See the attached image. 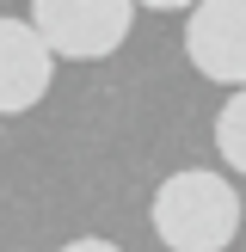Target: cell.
<instances>
[{
	"label": "cell",
	"instance_id": "1",
	"mask_svg": "<svg viewBox=\"0 0 246 252\" xmlns=\"http://www.w3.org/2000/svg\"><path fill=\"white\" fill-rule=\"evenodd\" d=\"M154 234L172 252H228L240 234V191L221 172H172L154 191Z\"/></svg>",
	"mask_w": 246,
	"mask_h": 252
},
{
	"label": "cell",
	"instance_id": "2",
	"mask_svg": "<svg viewBox=\"0 0 246 252\" xmlns=\"http://www.w3.org/2000/svg\"><path fill=\"white\" fill-rule=\"evenodd\" d=\"M135 0H31V25L56 56L68 62H105L129 37Z\"/></svg>",
	"mask_w": 246,
	"mask_h": 252
},
{
	"label": "cell",
	"instance_id": "3",
	"mask_svg": "<svg viewBox=\"0 0 246 252\" xmlns=\"http://www.w3.org/2000/svg\"><path fill=\"white\" fill-rule=\"evenodd\" d=\"M184 56L203 80L246 86V0H203L184 25Z\"/></svg>",
	"mask_w": 246,
	"mask_h": 252
},
{
	"label": "cell",
	"instance_id": "4",
	"mask_svg": "<svg viewBox=\"0 0 246 252\" xmlns=\"http://www.w3.org/2000/svg\"><path fill=\"white\" fill-rule=\"evenodd\" d=\"M56 49L37 37L31 19H0V117H19L49 93Z\"/></svg>",
	"mask_w": 246,
	"mask_h": 252
},
{
	"label": "cell",
	"instance_id": "5",
	"mask_svg": "<svg viewBox=\"0 0 246 252\" xmlns=\"http://www.w3.org/2000/svg\"><path fill=\"white\" fill-rule=\"evenodd\" d=\"M215 154H221V160H228V166L246 179V86H240V93H234L228 105L215 111Z\"/></svg>",
	"mask_w": 246,
	"mask_h": 252
},
{
	"label": "cell",
	"instance_id": "6",
	"mask_svg": "<svg viewBox=\"0 0 246 252\" xmlns=\"http://www.w3.org/2000/svg\"><path fill=\"white\" fill-rule=\"evenodd\" d=\"M62 252H123V246H111V240H92V234H86V240H68Z\"/></svg>",
	"mask_w": 246,
	"mask_h": 252
},
{
	"label": "cell",
	"instance_id": "7",
	"mask_svg": "<svg viewBox=\"0 0 246 252\" xmlns=\"http://www.w3.org/2000/svg\"><path fill=\"white\" fill-rule=\"evenodd\" d=\"M135 6H154V12H184V6H203V0H135Z\"/></svg>",
	"mask_w": 246,
	"mask_h": 252
}]
</instances>
